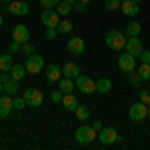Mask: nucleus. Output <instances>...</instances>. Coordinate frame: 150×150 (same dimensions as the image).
<instances>
[{
  "label": "nucleus",
  "instance_id": "37998d69",
  "mask_svg": "<svg viewBox=\"0 0 150 150\" xmlns=\"http://www.w3.org/2000/svg\"><path fill=\"white\" fill-rule=\"evenodd\" d=\"M0 92H4V84L2 82H0Z\"/></svg>",
  "mask_w": 150,
  "mask_h": 150
},
{
  "label": "nucleus",
  "instance_id": "72a5a7b5",
  "mask_svg": "<svg viewBox=\"0 0 150 150\" xmlns=\"http://www.w3.org/2000/svg\"><path fill=\"white\" fill-rule=\"evenodd\" d=\"M40 4L44 8H56L58 4H60V0H40Z\"/></svg>",
  "mask_w": 150,
  "mask_h": 150
},
{
  "label": "nucleus",
  "instance_id": "9d476101",
  "mask_svg": "<svg viewBox=\"0 0 150 150\" xmlns=\"http://www.w3.org/2000/svg\"><path fill=\"white\" fill-rule=\"evenodd\" d=\"M40 20H42V24L44 26H58V22H60V14L56 12V8H44V12L40 14Z\"/></svg>",
  "mask_w": 150,
  "mask_h": 150
},
{
  "label": "nucleus",
  "instance_id": "a878e982",
  "mask_svg": "<svg viewBox=\"0 0 150 150\" xmlns=\"http://www.w3.org/2000/svg\"><path fill=\"white\" fill-rule=\"evenodd\" d=\"M140 32H142L140 22H128V26H126V36L128 38H130V36H138Z\"/></svg>",
  "mask_w": 150,
  "mask_h": 150
},
{
  "label": "nucleus",
  "instance_id": "7c9ffc66",
  "mask_svg": "<svg viewBox=\"0 0 150 150\" xmlns=\"http://www.w3.org/2000/svg\"><path fill=\"white\" fill-rule=\"evenodd\" d=\"M20 52L26 54V56H30V54H34V46H32L30 42H24L22 46H20Z\"/></svg>",
  "mask_w": 150,
  "mask_h": 150
},
{
  "label": "nucleus",
  "instance_id": "aec40b11",
  "mask_svg": "<svg viewBox=\"0 0 150 150\" xmlns=\"http://www.w3.org/2000/svg\"><path fill=\"white\" fill-rule=\"evenodd\" d=\"M112 90V80L110 78H100V80H96V92H100V94H108Z\"/></svg>",
  "mask_w": 150,
  "mask_h": 150
},
{
  "label": "nucleus",
  "instance_id": "f3484780",
  "mask_svg": "<svg viewBox=\"0 0 150 150\" xmlns=\"http://www.w3.org/2000/svg\"><path fill=\"white\" fill-rule=\"evenodd\" d=\"M76 88V82L72 80V78H66V76H62L60 80H58V90H62L64 94H72V90Z\"/></svg>",
  "mask_w": 150,
  "mask_h": 150
},
{
  "label": "nucleus",
  "instance_id": "49530a36",
  "mask_svg": "<svg viewBox=\"0 0 150 150\" xmlns=\"http://www.w3.org/2000/svg\"><path fill=\"white\" fill-rule=\"evenodd\" d=\"M66 2H70V4H74V2H76V0H66Z\"/></svg>",
  "mask_w": 150,
  "mask_h": 150
},
{
  "label": "nucleus",
  "instance_id": "9b49d317",
  "mask_svg": "<svg viewBox=\"0 0 150 150\" xmlns=\"http://www.w3.org/2000/svg\"><path fill=\"white\" fill-rule=\"evenodd\" d=\"M12 40H16V42H20V44L28 42V40H30V30H28L24 24H16V26L12 28Z\"/></svg>",
  "mask_w": 150,
  "mask_h": 150
},
{
  "label": "nucleus",
  "instance_id": "0eeeda50",
  "mask_svg": "<svg viewBox=\"0 0 150 150\" xmlns=\"http://www.w3.org/2000/svg\"><path fill=\"white\" fill-rule=\"evenodd\" d=\"M74 82H76V88H78L82 94H86V96L96 92V82H94L90 76H84V74H80V76H78Z\"/></svg>",
  "mask_w": 150,
  "mask_h": 150
},
{
  "label": "nucleus",
  "instance_id": "a19ab883",
  "mask_svg": "<svg viewBox=\"0 0 150 150\" xmlns=\"http://www.w3.org/2000/svg\"><path fill=\"white\" fill-rule=\"evenodd\" d=\"M92 126L96 128V130H102V122H100V120H94V122H92Z\"/></svg>",
  "mask_w": 150,
  "mask_h": 150
},
{
  "label": "nucleus",
  "instance_id": "2eb2a0df",
  "mask_svg": "<svg viewBox=\"0 0 150 150\" xmlns=\"http://www.w3.org/2000/svg\"><path fill=\"white\" fill-rule=\"evenodd\" d=\"M44 72H46L48 84H54V82H58L62 78V68H60L58 64H48L46 68H44Z\"/></svg>",
  "mask_w": 150,
  "mask_h": 150
},
{
  "label": "nucleus",
  "instance_id": "e433bc0d",
  "mask_svg": "<svg viewBox=\"0 0 150 150\" xmlns=\"http://www.w3.org/2000/svg\"><path fill=\"white\" fill-rule=\"evenodd\" d=\"M140 100L144 104H150V90H140Z\"/></svg>",
  "mask_w": 150,
  "mask_h": 150
},
{
  "label": "nucleus",
  "instance_id": "f257e3e1",
  "mask_svg": "<svg viewBox=\"0 0 150 150\" xmlns=\"http://www.w3.org/2000/svg\"><path fill=\"white\" fill-rule=\"evenodd\" d=\"M126 40H128V36L124 34V32H120V30H108L106 36H104L106 46L110 48V50H114V52L124 50V48H126Z\"/></svg>",
  "mask_w": 150,
  "mask_h": 150
},
{
  "label": "nucleus",
  "instance_id": "1a4fd4ad",
  "mask_svg": "<svg viewBox=\"0 0 150 150\" xmlns=\"http://www.w3.org/2000/svg\"><path fill=\"white\" fill-rule=\"evenodd\" d=\"M6 10L10 12V14H14V16H26L30 12V6H28L26 0H16V2L6 4Z\"/></svg>",
  "mask_w": 150,
  "mask_h": 150
},
{
  "label": "nucleus",
  "instance_id": "4be33fe9",
  "mask_svg": "<svg viewBox=\"0 0 150 150\" xmlns=\"http://www.w3.org/2000/svg\"><path fill=\"white\" fill-rule=\"evenodd\" d=\"M18 88H20V82L18 80H8L6 84H4V94H8V96H14V94L18 92Z\"/></svg>",
  "mask_w": 150,
  "mask_h": 150
},
{
  "label": "nucleus",
  "instance_id": "4c0bfd02",
  "mask_svg": "<svg viewBox=\"0 0 150 150\" xmlns=\"http://www.w3.org/2000/svg\"><path fill=\"white\" fill-rule=\"evenodd\" d=\"M74 8H76V12H84V10H86V2L76 0V2H74Z\"/></svg>",
  "mask_w": 150,
  "mask_h": 150
},
{
  "label": "nucleus",
  "instance_id": "c85d7f7f",
  "mask_svg": "<svg viewBox=\"0 0 150 150\" xmlns=\"http://www.w3.org/2000/svg\"><path fill=\"white\" fill-rule=\"evenodd\" d=\"M128 82H130L134 88H138L140 82H142V78L138 76V72H136V70H132V72H128Z\"/></svg>",
  "mask_w": 150,
  "mask_h": 150
},
{
  "label": "nucleus",
  "instance_id": "6ab92c4d",
  "mask_svg": "<svg viewBox=\"0 0 150 150\" xmlns=\"http://www.w3.org/2000/svg\"><path fill=\"white\" fill-rule=\"evenodd\" d=\"M10 72V78L12 80H22L24 78V74H26V66H22V64H12V68L8 70Z\"/></svg>",
  "mask_w": 150,
  "mask_h": 150
},
{
  "label": "nucleus",
  "instance_id": "c9c22d12",
  "mask_svg": "<svg viewBox=\"0 0 150 150\" xmlns=\"http://www.w3.org/2000/svg\"><path fill=\"white\" fill-rule=\"evenodd\" d=\"M50 98H52V102H60V104H62V98H64V92H62V90H54Z\"/></svg>",
  "mask_w": 150,
  "mask_h": 150
},
{
  "label": "nucleus",
  "instance_id": "79ce46f5",
  "mask_svg": "<svg viewBox=\"0 0 150 150\" xmlns=\"http://www.w3.org/2000/svg\"><path fill=\"white\" fill-rule=\"evenodd\" d=\"M0 2H2V4H10L12 0H0Z\"/></svg>",
  "mask_w": 150,
  "mask_h": 150
},
{
  "label": "nucleus",
  "instance_id": "423d86ee",
  "mask_svg": "<svg viewBox=\"0 0 150 150\" xmlns=\"http://www.w3.org/2000/svg\"><path fill=\"white\" fill-rule=\"evenodd\" d=\"M128 114H130V118H132L134 122H142L144 118H148V104H144L142 100H140V102H134L130 106Z\"/></svg>",
  "mask_w": 150,
  "mask_h": 150
},
{
  "label": "nucleus",
  "instance_id": "bb28decb",
  "mask_svg": "<svg viewBox=\"0 0 150 150\" xmlns=\"http://www.w3.org/2000/svg\"><path fill=\"white\" fill-rule=\"evenodd\" d=\"M72 6H74V4H70V2H66V0H60V4L56 6V12L60 14V16H66V14H70Z\"/></svg>",
  "mask_w": 150,
  "mask_h": 150
},
{
  "label": "nucleus",
  "instance_id": "f704fd0d",
  "mask_svg": "<svg viewBox=\"0 0 150 150\" xmlns=\"http://www.w3.org/2000/svg\"><path fill=\"white\" fill-rule=\"evenodd\" d=\"M20 46H22L20 42L12 40V42H10V46H8V52H10V54H16V52H20Z\"/></svg>",
  "mask_w": 150,
  "mask_h": 150
},
{
  "label": "nucleus",
  "instance_id": "09e8293b",
  "mask_svg": "<svg viewBox=\"0 0 150 150\" xmlns=\"http://www.w3.org/2000/svg\"><path fill=\"white\" fill-rule=\"evenodd\" d=\"M148 116H150V104H148Z\"/></svg>",
  "mask_w": 150,
  "mask_h": 150
},
{
  "label": "nucleus",
  "instance_id": "20e7f679",
  "mask_svg": "<svg viewBox=\"0 0 150 150\" xmlns=\"http://www.w3.org/2000/svg\"><path fill=\"white\" fill-rule=\"evenodd\" d=\"M22 96L26 100V106H30V108H40L42 100H44V96H42V92L38 88H26Z\"/></svg>",
  "mask_w": 150,
  "mask_h": 150
},
{
  "label": "nucleus",
  "instance_id": "ddd939ff",
  "mask_svg": "<svg viewBox=\"0 0 150 150\" xmlns=\"http://www.w3.org/2000/svg\"><path fill=\"white\" fill-rule=\"evenodd\" d=\"M12 110H14V102H12V96H8V94L0 96V120L8 118Z\"/></svg>",
  "mask_w": 150,
  "mask_h": 150
},
{
  "label": "nucleus",
  "instance_id": "b1692460",
  "mask_svg": "<svg viewBox=\"0 0 150 150\" xmlns=\"http://www.w3.org/2000/svg\"><path fill=\"white\" fill-rule=\"evenodd\" d=\"M136 72H138L140 78H142V82H144V80H150V62H142L138 68H136Z\"/></svg>",
  "mask_w": 150,
  "mask_h": 150
},
{
  "label": "nucleus",
  "instance_id": "cd10ccee",
  "mask_svg": "<svg viewBox=\"0 0 150 150\" xmlns=\"http://www.w3.org/2000/svg\"><path fill=\"white\" fill-rule=\"evenodd\" d=\"M12 68V54H0V70H8Z\"/></svg>",
  "mask_w": 150,
  "mask_h": 150
},
{
  "label": "nucleus",
  "instance_id": "c03bdc74",
  "mask_svg": "<svg viewBox=\"0 0 150 150\" xmlns=\"http://www.w3.org/2000/svg\"><path fill=\"white\" fill-rule=\"evenodd\" d=\"M82 2H86V4H90V2H92V0H82Z\"/></svg>",
  "mask_w": 150,
  "mask_h": 150
},
{
  "label": "nucleus",
  "instance_id": "39448f33",
  "mask_svg": "<svg viewBox=\"0 0 150 150\" xmlns=\"http://www.w3.org/2000/svg\"><path fill=\"white\" fill-rule=\"evenodd\" d=\"M98 140H100V144H104V146H110V144H114V142H120L122 140V136L116 132L114 128H104L102 130H98Z\"/></svg>",
  "mask_w": 150,
  "mask_h": 150
},
{
  "label": "nucleus",
  "instance_id": "4468645a",
  "mask_svg": "<svg viewBox=\"0 0 150 150\" xmlns=\"http://www.w3.org/2000/svg\"><path fill=\"white\" fill-rule=\"evenodd\" d=\"M144 48H142V40H140L138 36H130L126 40V52H130L132 56H140V52H142Z\"/></svg>",
  "mask_w": 150,
  "mask_h": 150
},
{
  "label": "nucleus",
  "instance_id": "473e14b6",
  "mask_svg": "<svg viewBox=\"0 0 150 150\" xmlns=\"http://www.w3.org/2000/svg\"><path fill=\"white\" fill-rule=\"evenodd\" d=\"M12 102H14V110H22L24 106H26V100H24V96H22V98H12Z\"/></svg>",
  "mask_w": 150,
  "mask_h": 150
},
{
  "label": "nucleus",
  "instance_id": "a18cd8bd",
  "mask_svg": "<svg viewBox=\"0 0 150 150\" xmlns=\"http://www.w3.org/2000/svg\"><path fill=\"white\" fill-rule=\"evenodd\" d=\"M2 22H4V20H2V14H0V26H2Z\"/></svg>",
  "mask_w": 150,
  "mask_h": 150
},
{
  "label": "nucleus",
  "instance_id": "393cba45",
  "mask_svg": "<svg viewBox=\"0 0 150 150\" xmlns=\"http://www.w3.org/2000/svg\"><path fill=\"white\" fill-rule=\"evenodd\" d=\"M56 28H58V34H70L72 28H74V24L70 22V20H60Z\"/></svg>",
  "mask_w": 150,
  "mask_h": 150
},
{
  "label": "nucleus",
  "instance_id": "f03ea898",
  "mask_svg": "<svg viewBox=\"0 0 150 150\" xmlns=\"http://www.w3.org/2000/svg\"><path fill=\"white\" fill-rule=\"evenodd\" d=\"M74 138H76V142H78V144H82V146L92 144L94 140L98 138V130H96L92 124H82V126L74 132Z\"/></svg>",
  "mask_w": 150,
  "mask_h": 150
},
{
  "label": "nucleus",
  "instance_id": "7ed1b4c3",
  "mask_svg": "<svg viewBox=\"0 0 150 150\" xmlns=\"http://www.w3.org/2000/svg\"><path fill=\"white\" fill-rule=\"evenodd\" d=\"M26 72L28 74H40L42 70L46 68L44 66V58L40 56V54H30V56L26 58Z\"/></svg>",
  "mask_w": 150,
  "mask_h": 150
},
{
  "label": "nucleus",
  "instance_id": "5701e85b",
  "mask_svg": "<svg viewBox=\"0 0 150 150\" xmlns=\"http://www.w3.org/2000/svg\"><path fill=\"white\" fill-rule=\"evenodd\" d=\"M74 114H76V118H78L80 122H86V120L90 118V110H88L84 104H78V108L74 110Z\"/></svg>",
  "mask_w": 150,
  "mask_h": 150
},
{
  "label": "nucleus",
  "instance_id": "f8f14e48",
  "mask_svg": "<svg viewBox=\"0 0 150 150\" xmlns=\"http://www.w3.org/2000/svg\"><path fill=\"white\" fill-rule=\"evenodd\" d=\"M68 50H70V54L80 56V54H84V50H86V44H84V40H82L80 36H70L68 38Z\"/></svg>",
  "mask_w": 150,
  "mask_h": 150
},
{
  "label": "nucleus",
  "instance_id": "8fccbe9b",
  "mask_svg": "<svg viewBox=\"0 0 150 150\" xmlns=\"http://www.w3.org/2000/svg\"><path fill=\"white\" fill-rule=\"evenodd\" d=\"M120 2H126V0H120Z\"/></svg>",
  "mask_w": 150,
  "mask_h": 150
},
{
  "label": "nucleus",
  "instance_id": "58836bf2",
  "mask_svg": "<svg viewBox=\"0 0 150 150\" xmlns=\"http://www.w3.org/2000/svg\"><path fill=\"white\" fill-rule=\"evenodd\" d=\"M8 80H10V72L2 70V72H0V82H2V84H6Z\"/></svg>",
  "mask_w": 150,
  "mask_h": 150
},
{
  "label": "nucleus",
  "instance_id": "dca6fc26",
  "mask_svg": "<svg viewBox=\"0 0 150 150\" xmlns=\"http://www.w3.org/2000/svg\"><path fill=\"white\" fill-rule=\"evenodd\" d=\"M62 76L76 80V78L80 76V68H78V64H74V62H66V64L62 66Z\"/></svg>",
  "mask_w": 150,
  "mask_h": 150
},
{
  "label": "nucleus",
  "instance_id": "412c9836",
  "mask_svg": "<svg viewBox=\"0 0 150 150\" xmlns=\"http://www.w3.org/2000/svg\"><path fill=\"white\" fill-rule=\"evenodd\" d=\"M62 106H64V110L74 112V110L78 108V100H76L72 94H64V98H62Z\"/></svg>",
  "mask_w": 150,
  "mask_h": 150
},
{
  "label": "nucleus",
  "instance_id": "de8ad7c7",
  "mask_svg": "<svg viewBox=\"0 0 150 150\" xmlns=\"http://www.w3.org/2000/svg\"><path fill=\"white\" fill-rule=\"evenodd\" d=\"M132 2H136V4H140V2H142V0H132Z\"/></svg>",
  "mask_w": 150,
  "mask_h": 150
},
{
  "label": "nucleus",
  "instance_id": "c756f323",
  "mask_svg": "<svg viewBox=\"0 0 150 150\" xmlns=\"http://www.w3.org/2000/svg\"><path fill=\"white\" fill-rule=\"evenodd\" d=\"M104 6H106V10H118V8L122 6V2H120V0H106Z\"/></svg>",
  "mask_w": 150,
  "mask_h": 150
},
{
  "label": "nucleus",
  "instance_id": "ea45409f",
  "mask_svg": "<svg viewBox=\"0 0 150 150\" xmlns=\"http://www.w3.org/2000/svg\"><path fill=\"white\" fill-rule=\"evenodd\" d=\"M138 58L142 60V62H150V50H142Z\"/></svg>",
  "mask_w": 150,
  "mask_h": 150
},
{
  "label": "nucleus",
  "instance_id": "6e6552de",
  "mask_svg": "<svg viewBox=\"0 0 150 150\" xmlns=\"http://www.w3.org/2000/svg\"><path fill=\"white\" fill-rule=\"evenodd\" d=\"M118 68L122 70V72H132V70H136V56H132L130 52H124V54H120L118 56Z\"/></svg>",
  "mask_w": 150,
  "mask_h": 150
},
{
  "label": "nucleus",
  "instance_id": "2f4dec72",
  "mask_svg": "<svg viewBox=\"0 0 150 150\" xmlns=\"http://www.w3.org/2000/svg\"><path fill=\"white\" fill-rule=\"evenodd\" d=\"M56 36H58V28H56V26H48V28H46V38H48V40H54Z\"/></svg>",
  "mask_w": 150,
  "mask_h": 150
},
{
  "label": "nucleus",
  "instance_id": "a211bd4d",
  "mask_svg": "<svg viewBox=\"0 0 150 150\" xmlns=\"http://www.w3.org/2000/svg\"><path fill=\"white\" fill-rule=\"evenodd\" d=\"M122 12L126 14V16H136L138 14V10H140V6L136 4V2H132V0H126V2H122Z\"/></svg>",
  "mask_w": 150,
  "mask_h": 150
}]
</instances>
